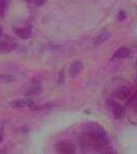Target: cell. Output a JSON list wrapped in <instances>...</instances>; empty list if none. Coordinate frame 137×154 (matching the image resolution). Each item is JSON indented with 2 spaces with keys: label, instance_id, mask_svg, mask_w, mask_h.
Instances as JSON below:
<instances>
[{
  "label": "cell",
  "instance_id": "cell-2",
  "mask_svg": "<svg viewBox=\"0 0 137 154\" xmlns=\"http://www.w3.org/2000/svg\"><path fill=\"white\" fill-rule=\"evenodd\" d=\"M18 48V43L11 36H5L0 40V53L8 54Z\"/></svg>",
  "mask_w": 137,
  "mask_h": 154
},
{
  "label": "cell",
  "instance_id": "cell-4",
  "mask_svg": "<svg viewBox=\"0 0 137 154\" xmlns=\"http://www.w3.org/2000/svg\"><path fill=\"white\" fill-rule=\"evenodd\" d=\"M107 105L109 106V108L113 110V116L116 119H122L124 117V115H125V108H124L121 104L113 100H108Z\"/></svg>",
  "mask_w": 137,
  "mask_h": 154
},
{
  "label": "cell",
  "instance_id": "cell-11",
  "mask_svg": "<svg viewBox=\"0 0 137 154\" xmlns=\"http://www.w3.org/2000/svg\"><path fill=\"white\" fill-rule=\"evenodd\" d=\"M5 0H0V18H3L4 12H5Z\"/></svg>",
  "mask_w": 137,
  "mask_h": 154
},
{
  "label": "cell",
  "instance_id": "cell-5",
  "mask_svg": "<svg viewBox=\"0 0 137 154\" xmlns=\"http://www.w3.org/2000/svg\"><path fill=\"white\" fill-rule=\"evenodd\" d=\"M12 108H25V107H32L34 102L31 99H18V100L11 101L9 103Z\"/></svg>",
  "mask_w": 137,
  "mask_h": 154
},
{
  "label": "cell",
  "instance_id": "cell-14",
  "mask_svg": "<svg viewBox=\"0 0 137 154\" xmlns=\"http://www.w3.org/2000/svg\"><path fill=\"white\" fill-rule=\"evenodd\" d=\"M2 36H3V30H2V28L0 27V39L2 38Z\"/></svg>",
  "mask_w": 137,
  "mask_h": 154
},
{
  "label": "cell",
  "instance_id": "cell-3",
  "mask_svg": "<svg viewBox=\"0 0 137 154\" xmlns=\"http://www.w3.org/2000/svg\"><path fill=\"white\" fill-rule=\"evenodd\" d=\"M57 151L63 154H73L76 152V147L71 141L63 140L57 144Z\"/></svg>",
  "mask_w": 137,
  "mask_h": 154
},
{
  "label": "cell",
  "instance_id": "cell-12",
  "mask_svg": "<svg viewBox=\"0 0 137 154\" xmlns=\"http://www.w3.org/2000/svg\"><path fill=\"white\" fill-rule=\"evenodd\" d=\"M34 2L37 6H42L46 2V0H34Z\"/></svg>",
  "mask_w": 137,
  "mask_h": 154
},
{
  "label": "cell",
  "instance_id": "cell-9",
  "mask_svg": "<svg viewBox=\"0 0 137 154\" xmlns=\"http://www.w3.org/2000/svg\"><path fill=\"white\" fill-rule=\"evenodd\" d=\"M116 97L119 99H122V100H126L128 98H131V88L129 86H124V88L118 89L116 91Z\"/></svg>",
  "mask_w": 137,
  "mask_h": 154
},
{
  "label": "cell",
  "instance_id": "cell-7",
  "mask_svg": "<svg viewBox=\"0 0 137 154\" xmlns=\"http://www.w3.org/2000/svg\"><path fill=\"white\" fill-rule=\"evenodd\" d=\"M84 69V64L81 62H73V63L70 65V68H69V75L70 77H75L78 76Z\"/></svg>",
  "mask_w": 137,
  "mask_h": 154
},
{
  "label": "cell",
  "instance_id": "cell-10",
  "mask_svg": "<svg viewBox=\"0 0 137 154\" xmlns=\"http://www.w3.org/2000/svg\"><path fill=\"white\" fill-rule=\"evenodd\" d=\"M108 37H109V33H108V32H103V33H101L100 35H99L95 39V43L96 44H100V43L104 42L105 40H107Z\"/></svg>",
  "mask_w": 137,
  "mask_h": 154
},
{
  "label": "cell",
  "instance_id": "cell-13",
  "mask_svg": "<svg viewBox=\"0 0 137 154\" xmlns=\"http://www.w3.org/2000/svg\"><path fill=\"white\" fill-rule=\"evenodd\" d=\"M62 79L64 80V71H61V73H60V80H59V84L62 83Z\"/></svg>",
  "mask_w": 137,
  "mask_h": 154
},
{
  "label": "cell",
  "instance_id": "cell-6",
  "mask_svg": "<svg viewBox=\"0 0 137 154\" xmlns=\"http://www.w3.org/2000/svg\"><path fill=\"white\" fill-rule=\"evenodd\" d=\"M132 54V51L130 48H119L116 53L113 54V56L111 57L113 60H118V59H128L130 58Z\"/></svg>",
  "mask_w": 137,
  "mask_h": 154
},
{
  "label": "cell",
  "instance_id": "cell-1",
  "mask_svg": "<svg viewBox=\"0 0 137 154\" xmlns=\"http://www.w3.org/2000/svg\"><path fill=\"white\" fill-rule=\"evenodd\" d=\"M83 141L90 147L94 149H105L106 145L108 144V136L105 130L99 125L98 123H91L86 126V130L84 131Z\"/></svg>",
  "mask_w": 137,
  "mask_h": 154
},
{
  "label": "cell",
  "instance_id": "cell-8",
  "mask_svg": "<svg viewBox=\"0 0 137 154\" xmlns=\"http://www.w3.org/2000/svg\"><path fill=\"white\" fill-rule=\"evenodd\" d=\"M32 30L30 27H24V28L16 29V35L22 39H28L31 36Z\"/></svg>",
  "mask_w": 137,
  "mask_h": 154
}]
</instances>
